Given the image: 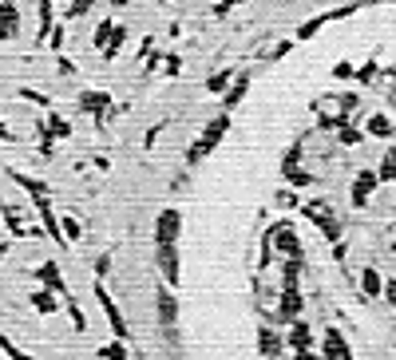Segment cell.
I'll use <instances>...</instances> for the list:
<instances>
[{
  "mask_svg": "<svg viewBox=\"0 0 396 360\" xmlns=\"http://www.w3.org/2000/svg\"><path fill=\"white\" fill-rule=\"evenodd\" d=\"M301 313V293H297V281H285V293H282V321H297Z\"/></svg>",
  "mask_w": 396,
  "mask_h": 360,
  "instance_id": "10",
  "label": "cell"
},
{
  "mask_svg": "<svg viewBox=\"0 0 396 360\" xmlns=\"http://www.w3.org/2000/svg\"><path fill=\"white\" fill-rule=\"evenodd\" d=\"M63 230H68V237H79V226H75L72 218H63Z\"/></svg>",
  "mask_w": 396,
  "mask_h": 360,
  "instance_id": "28",
  "label": "cell"
},
{
  "mask_svg": "<svg viewBox=\"0 0 396 360\" xmlns=\"http://www.w3.org/2000/svg\"><path fill=\"white\" fill-rule=\"evenodd\" d=\"M0 258H4V246H0Z\"/></svg>",
  "mask_w": 396,
  "mask_h": 360,
  "instance_id": "31",
  "label": "cell"
},
{
  "mask_svg": "<svg viewBox=\"0 0 396 360\" xmlns=\"http://www.w3.org/2000/svg\"><path fill=\"white\" fill-rule=\"evenodd\" d=\"M99 357H103V360H127V348L115 341V345H103V348H99Z\"/></svg>",
  "mask_w": 396,
  "mask_h": 360,
  "instance_id": "23",
  "label": "cell"
},
{
  "mask_svg": "<svg viewBox=\"0 0 396 360\" xmlns=\"http://www.w3.org/2000/svg\"><path fill=\"white\" fill-rule=\"evenodd\" d=\"M384 301H388V305H396V281H384Z\"/></svg>",
  "mask_w": 396,
  "mask_h": 360,
  "instance_id": "27",
  "label": "cell"
},
{
  "mask_svg": "<svg viewBox=\"0 0 396 360\" xmlns=\"http://www.w3.org/2000/svg\"><path fill=\"white\" fill-rule=\"evenodd\" d=\"M270 237L277 242V249L289 253V261H301V242H297V234H294V226H289V222H277L270 230Z\"/></svg>",
  "mask_w": 396,
  "mask_h": 360,
  "instance_id": "5",
  "label": "cell"
},
{
  "mask_svg": "<svg viewBox=\"0 0 396 360\" xmlns=\"http://www.w3.org/2000/svg\"><path fill=\"white\" fill-rule=\"evenodd\" d=\"M0 139H13V135H8V127H4V123H0Z\"/></svg>",
  "mask_w": 396,
  "mask_h": 360,
  "instance_id": "30",
  "label": "cell"
},
{
  "mask_svg": "<svg viewBox=\"0 0 396 360\" xmlns=\"http://www.w3.org/2000/svg\"><path fill=\"white\" fill-rule=\"evenodd\" d=\"M360 289H365V297H381V289H384V281H381V274H376V269H365V274H360Z\"/></svg>",
  "mask_w": 396,
  "mask_h": 360,
  "instance_id": "16",
  "label": "cell"
},
{
  "mask_svg": "<svg viewBox=\"0 0 396 360\" xmlns=\"http://www.w3.org/2000/svg\"><path fill=\"white\" fill-rule=\"evenodd\" d=\"M79 103H84V111H91L96 119H103L107 103H112V95H107V91H84V95H79Z\"/></svg>",
  "mask_w": 396,
  "mask_h": 360,
  "instance_id": "13",
  "label": "cell"
},
{
  "mask_svg": "<svg viewBox=\"0 0 396 360\" xmlns=\"http://www.w3.org/2000/svg\"><path fill=\"white\" fill-rule=\"evenodd\" d=\"M226 127H230V115H218V119H211V127H206V131H202V139H198L195 147L186 150V162H198V159H206V155H211L214 147H218V143H222V135H226Z\"/></svg>",
  "mask_w": 396,
  "mask_h": 360,
  "instance_id": "1",
  "label": "cell"
},
{
  "mask_svg": "<svg viewBox=\"0 0 396 360\" xmlns=\"http://www.w3.org/2000/svg\"><path fill=\"white\" fill-rule=\"evenodd\" d=\"M376 178L381 182H396V150H388L381 159V171H376Z\"/></svg>",
  "mask_w": 396,
  "mask_h": 360,
  "instance_id": "18",
  "label": "cell"
},
{
  "mask_svg": "<svg viewBox=\"0 0 396 360\" xmlns=\"http://www.w3.org/2000/svg\"><path fill=\"white\" fill-rule=\"evenodd\" d=\"M40 281H48L52 285V293H63L68 297V285H63V277H60V269H56V261H48V265H40Z\"/></svg>",
  "mask_w": 396,
  "mask_h": 360,
  "instance_id": "15",
  "label": "cell"
},
{
  "mask_svg": "<svg viewBox=\"0 0 396 360\" xmlns=\"http://www.w3.org/2000/svg\"><path fill=\"white\" fill-rule=\"evenodd\" d=\"M48 131H52V139H68V131H72V127H68V119L52 115V119H48Z\"/></svg>",
  "mask_w": 396,
  "mask_h": 360,
  "instance_id": "22",
  "label": "cell"
},
{
  "mask_svg": "<svg viewBox=\"0 0 396 360\" xmlns=\"http://www.w3.org/2000/svg\"><path fill=\"white\" fill-rule=\"evenodd\" d=\"M96 297H99V305H103V313H107V321H112V333L119 336V341H127V321L119 317V309H115V301L107 297V289H103V285H96Z\"/></svg>",
  "mask_w": 396,
  "mask_h": 360,
  "instance_id": "6",
  "label": "cell"
},
{
  "mask_svg": "<svg viewBox=\"0 0 396 360\" xmlns=\"http://www.w3.org/2000/svg\"><path fill=\"white\" fill-rule=\"evenodd\" d=\"M369 135H393V119H388V115H372L369 119Z\"/></svg>",
  "mask_w": 396,
  "mask_h": 360,
  "instance_id": "19",
  "label": "cell"
},
{
  "mask_svg": "<svg viewBox=\"0 0 396 360\" xmlns=\"http://www.w3.org/2000/svg\"><path fill=\"white\" fill-rule=\"evenodd\" d=\"M52 32V0H40V36Z\"/></svg>",
  "mask_w": 396,
  "mask_h": 360,
  "instance_id": "21",
  "label": "cell"
},
{
  "mask_svg": "<svg viewBox=\"0 0 396 360\" xmlns=\"http://www.w3.org/2000/svg\"><path fill=\"white\" fill-rule=\"evenodd\" d=\"M349 13H353V8H333V13H325V16H313V20H305V24L297 28V40H310L313 32H321L329 20H337V16H349Z\"/></svg>",
  "mask_w": 396,
  "mask_h": 360,
  "instance_id": "9",
  "label": "cell"
},
{
  "mask_svg": "<svg viewBox=\"0 0 396 360\" xmlns=\"http://www.w3.org/2000/svg\"><path fill=\"white\" fill-rule=\"evenodd\" d=\"M297 360H321V357H313V352H297Z\"/></svg>",
  "mask_w": 396,
  "mask_h": 360,
  "instance_id": "29",
  "label": "cell"
},
{
  "mask_svg": "<svg viewBox=\"0 0 396 360\" xmlns=\"http://www.w3.org/2000/svg\"><path fill=\"white\" fill-rule=\"evenodd\" d=\"M258 348H261V357H277V348H282V341L270 333V329H258Z\"/></svg>",
  "mask_w": 396,
  "mask_h": 360,
  "instance_id": "17",
  "label": "cell"
},
{
  "mask_svg": "<svg viewBox=\"0 0 396 360\" xmlns=\"http://www.w3.org/2000/svg\"><path fill=\"white\" fill-rule=\"evenodd\" d=\"M376 182H381V178H376V171H360L357 182H353V206H365V202H369V194L376 190Z\"/></svg>",
  "mask_w": 396,
  "mask_h": 360,
  "instance_id": "8",
  "label": "cell"
},
{
  "mask_svg": "<svg viewBox=\"0 0 396 360\" xmlns=\"http://www.w3.org/2000/svg\"><path fill=\"white\" fill-rule=\"evenodd\" d=\"M246 87H250V79H246V75H242V79H238V84H234V91L226 95V111H234V107H238V100L246 95Z\"/></svg>",
  "mask_w": 396,
  "mask_h": 360,
  "instance_id": "20",
  "label": "cell"
},
{
  "mask_svg": "<svg viewBox=\"0 0 396 360\" xmlns=\"http://www.w3.org/2000/svg\"><path fill=\"white\" fill-rule=\"evenodd\" d=\"M321 360H353V348L345 345L341 329H333V324L321 333Z\"/></svg>",
  "mask_w": 396,
  "mask_h": 360,
  "instance_id": "3",
  "label": "cell"
},
{
  "mask_svg": "<svg viewBox=\"0 0 396 360\" xmlns=\"http://www.w3.org/2000/svg\"><path fill=\"white\" fill-rule=\"evenodd\" d=\"M159 321L162 329H167V336H178V301H174L171 289H159Z\"/></svg>",
  "mask_w": 396,
  "mask_h": 360,
  "instance_id": "4",
  "label": "cell"
},
{
  "mask_svg": "<svg viewBox=\"0 0 396 360\" xmlns=\"http://www.w3.org/2000/svg\"><path fill=\"white\" fill-rule=\"evenodd\" d=\"M32 305H36L40 313H52V309H56V301H52L44 289H36V293H32Z\"/></svg>",
  "mask_w": 396,
  "mask_h": 360,
  "instance_id": "24",
  "label": "cell"
},
{
  "mask_svg": "<svg viewBox=\"0 0 396 360\" xmlns=\"http://www.w3.org/2000/svg\"><path fill=\"white\" fill-rule=\"evenodd\" d=\"M238 4H242V0H218V8H214V13H218V16H226L230 8H238Z\"/></svg>",
  "mask_w": 396,
  "mask_h": 360,
  "instance_id": "26",
  "label": "cell"
},
{
  "mask_svg": "<svg viewBox=\"0 0 396 360\" xmlns=\"http://www.w3.org/2000/svg\"><path fill=\"white\" fill-rule=\"evenodd\" d=\"M178 230H183V214L178 210H162L159 222H155V246L171 249L174 242H178Z\"/></svg>",
  "mask_w": 396,
  "mask_h": 360,
  "instance_id": "2",
  "label": "cell"
},
{
  "mask_svg": "<svg viewBox=\"0 0 396 360\" xmlns=\"http://www.w3.org/2000/svg\"><path fill=\"white\" fill-rule=\"evenodd\" d=\"M305 214H310L313 222H321V230H325V237H329V242H337V237H341V226L333 222V214L325 210L321 202H310V206H305Z\"/></svg>",
  "mask_w": 396,
  "mask_h": 360,
  "instance_id": "7",
  "label": "cell"
},
{
  "mask_svg": "<svg viewBox=\"0 0 396 360\" xmlns=\"http://www.w3.org/2000/svg\"><path fill=\"white\" fill-rule=\"evenodd\" d=\"M226 84H230V72H222V75H211V84H206V87H211V91H222Z\"/></svg>",
  "mask_w": 396,
  "mask_h": 360,
  "instance_id": "25",
  "label": "cell"
},
{
  "mask_svg": "<svg viewBox=\"0 0 396 360\" xmlns=\"http://www.w3.org/2000/svg\"><path fill=\"white\" fill-rule=\"evenodd\" d=\"M285 341H289V348H294V352H310L313 329L305 321H294V329H289V336H285Z\"/></svg>",
  "mask_w": 396,
  "mask_h": 360,
  "instance_id": "12",
  "label": "cell"
},
{
  "mask_svg": "<svg viewBox=\"0 0 396 360\" xmlns=\"http://www.w3.org/2000/svg\"><path fill=\"white\" fill-rule=\"evenodd\" d=\"M159 269L167 277V285H178V249H159Z\"/></svg>",
  "mask_w": 396,
  "mask_h": 360,
  "instance_id": "11",
  "label": "cell"
},
{
  "mask_svg": "<svg viewBox=\"0 0 396 360\" xmlns=\"http://www.w3.org/2000/svg\"><path fill=\"white\" fill-rule=\"evenodd\" d=\"M16 28H20V16H16L13 4H0V40H13Z\"/></svg>",
  "mask_w": 396,
  "mask_h": 360,
  "instance_id": "14",
  "label": "cell"
}]
</instances>
